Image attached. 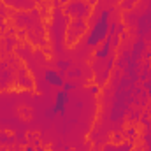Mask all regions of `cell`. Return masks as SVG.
Segmentation results:
<instances>
[{
    "instance_id": "1",
    "label": "cell",
    "mask_w": 151,
    "mask_h": 151,
    "mask_svg": "<svg viewBox=\"0 0 151 151\" xmlns=\"http://www.w3.org/2000/svg\"><path fill=\"white\" fill-rule=\"evenodd\" d=\"M109 18H111L109 11H102L100 16L97 18L93 28L90 30V34L86 37V44L90 47H97V46H100L107 39V35H109V21H111Z\"/></svg>"
},
{
    "instance_id": "2",
    "label": "cell",
    "mask_w": 151,
    "mask_h": 151,
    "mask_svg": "<svg viewBox=\"0 0 151 151\" xmlns=\"http://www.w3.org/2000/svg\"><path fill=\"white\" fill-rule=\"evenodd\" d=\"M67 104H69V91H65L62 88V90L56 91L55 104H53V107H51L49 113L46 111V116H63L65 111H67Z\"/></svg>"
},
{
    "instance_id": "3",
    "label": "cell",
    "mask_w": 151,
    "mask_h": 151,
    "mask_svg": "<svg viewBox=\"0 0 151 151\" xmlns=\"http://www.w3.org/2000/svg\"><path fill=\"white\" fill-rule=\"evenodd\" d=\"M44 79L51 86H56V88H62L63 86V76H62V72H58L55 69H47L44 72Z\"/></svg>"
},
{
    "instance_id": "4",
    "label": "cell",
    "mask_w": 151,
    "mask_h": 151,
    "mask_svg": "<svg viewBox=\"0 0 151 151\" xmlns=\"http://www.w3.org/2000/svg\"><path fill=\"white\" fill-rule=\"evenodd\" d=\"M111 47H113V42L109 40V39H106L99 47H97V51H95V56L99 58V60H104V58H107L109 56V53H111Z\"/></svg>"
},
{
    "instance_id": "5",
    "label": "cell",
    "mask_w": 151,
    "mask_h": 151,
    "mask_svg": "<svg viewBox=\"0 0 151 151\" xmlns=\"http://www.w3.org/2000/svg\"><path fill=\"white\" fill-rule=\"evenodd\" d=\"M69 67H70V62H67V60L58 62V69H60V70H65V69H69Z\"/></svg>"
},
{
    "instance_id": "6",
    "label": "cell",
    "mask_w": 151,
    "mask_h": 151,
    "mask_svg": "<svg viewBox=\"0 0 151 151\" xmlns=\"http://www.w3.org/2000/svg\"><path fill=\"white\" fill-rule=\"evenodd\" d=\"M62 88H63L65 91H70V90H72V83H63V86H62Z\"/></svg>"
},
{
    "instance_id": "7",
    "label": "cell",
    "mask_w": 151,
    "mask_h": 151,
    "mask_svg": "<svg viewBox=\"0 0 151 151\" xmlns=\"http://www.w3.org/2000/svg\"><path fill=\"white\" fill-rule=\"evenodd\" d=\"M70 76H72V77H79V76H81V70H79V69H76V70L70 72Z\"/></svg>"
},
{
    "instance_id": "8",
    "label": "cell",
    "mask_w": 151,
    "mask_h": 151,
    "mask_svg": "<svg viewBox=\"0 0 151 151\" xmlns=\"http://www.w3.org/2000/svg\"><path fill=\"white\" fill-rule=\"evenodd\" d=\"M90 91H91L93 95H97V93H99V88H97V86H91V88H90Z\"/></svg>"
}]
</instances>
